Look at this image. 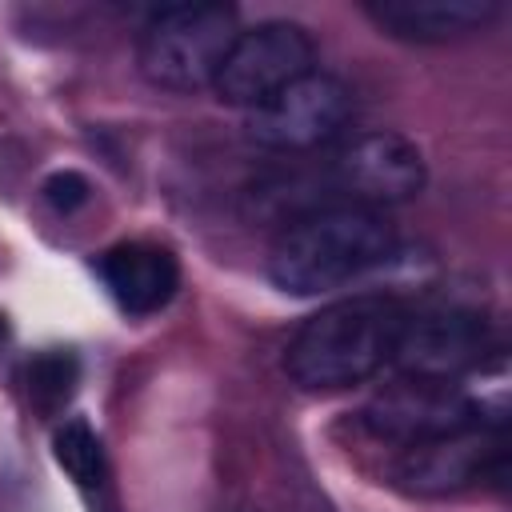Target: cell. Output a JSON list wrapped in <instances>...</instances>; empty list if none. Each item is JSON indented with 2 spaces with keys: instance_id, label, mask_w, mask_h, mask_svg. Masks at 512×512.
I'll use <instances>...</instances> for the list:
<instances>
[{
  "instance_id": "1",
  "label": "cell",
  "mask_w": 512,
  "mask_h": 512,
  "mask_svg": "<svg viewBox=\"0 0 512 512\" xmlns=\"http://www.w3.org/2000/svg\"><path fill=\"white\" fill-rule=\"evenodd\" d=\"M408 304L396 296H348L300 324L284 352V372L304 392H340L376 376L400 340Z\"/></svg>"
},
{
  "instance_id": "2",
  "label": "cell",
  "mask_w": 512,
  "mask_h": 512,
  "mask_svg": "<svg viewBox=\"0 0 512 512\" xmlns=\"http://www.w3.org/2000/svg\"><path fill=\"white\" fill-rule=\"evenodd\" d=\"M396 248L392 224L376 208L320 204L284 224L268 252V280L292 296H316L384 264Z\"/></svg>"
},
{
  "instance_id": "3",
  "label": "cell",
  "mask_w": 512,
  "mask_h": 512,
  "mask_svg": "<svg viewBox=\"0 0 512 512\" xmlns=\"http://www.w3.org/2000/svg\"><path fill=\"white\" fill-rule=\"evenodd\" d=\"M240 32L232 4H172L160 8L136 44L140 76L164 92H200L216 84V72Z\"/></svg>"
},
{
  "instance_id": "4",
  "label": "cell",
  "mask_w": 512,
  "mask_h": 512,
  "mask_svg": "<svg viewBox=\"0 0 512 512\" xmlns=\"http://www.w3.org/2000/svg\"><path fill=\"white\" fill-rule=\"evenodd\" d=\"M316 64V44L308 36V28L292 24V20H260L252 28H240L212 92L224 104L236 108H260L264 100H272L280 88H288L292 80H300L304 72H312Z\"/></svg>"
},
{
  "instance_id": "5",
  "label": "cell",
  "mask_w": 512,
  "mask_h": 512,
  "mask_svg": "<svg viewBox=\"0 0 512 512\" xmlns=\"http://www.w3.org/2000/svg\"><path fill=\"white\" fill-rule=\"evenodd\" d=\"M352 116V92L332 72H304L272 100L248 112V136L268 152H312L340 136Z\"/></svg>"
},
{
  "instance_id": "6",
  "label": "cell",
  "mask_w": 512,
  "mask_h": 512,
  "mask_svg": "<svg viewBox=\"0 0 512 512\" xmlns=\"http://www.w3.org/2000/svg\"><path fill=\"white\" fill-rule=\"evenodd\" d=\"M328 180L340 204L380 208V204H404L424 192L428 168L424 152L400 136V132H360L344 140L328 160Z\"/></svg>"
},
{
  "instance_id": "7",
  "label": "cell",
  "mask_w": 512,
  "mask_h": 512,
  "mask_svg": "<svg viewBox=\"0 0 512 512\" xmlns=\"http://www.w3.org/2000/svg\"><path fill=\"white\" fill-rule=\"evenodd\" d=\"M488 352V328L468 308H428L412 312L400 328L392 364L408 380H436L456 384L464 372L480 368Z\"/></svg>"
},
{
  "instance_id": "8",
  "label": "cell",
  "mask_w": 512,
  "mask_h": 512,
  "mask_svg": "<svg viewBox=\"0 0 512 512\" xmlns=\"http://www.w3.org/2000/svg\"><path fill=\"white\" fill-rule=\"evenodd\" d=\"M360 424L372 436L408 448V444H420V440L448 436V432L480 424V404L472 396H464L456 384L404 380V384L380 392L372 404H364Z\"/></svg>"
},
{
  "instance_id": "9",
  "label": "cell",
  "mask_w": 512,
  "mask_h": 512,
  "mask_svg": "<svg viewBox=\"0 0 512 512\" xmlns=\"http://www.w3.org/2000/svg\"><path fill=\"white\" fill-rule=\"evenodd\" d=\"M500 456H504L500 432L472 424V428L400 448L392 476L412 496H452V492L484 480L500 464Z\"/></svg>"
},
{
  "instance_id": "10",
  "label": "cell",
  "mask_w": 512,
  "mask_h": 512,
  "mask_svg": "<svg viewBox=\"0 0 512 512\" xmlns=\"http://www.w3.org/2000/svg\"><path fill=\"white\" fill-rule=\"evenodd\" d=\"M364 16L396 40L412 44H448L464 40L472 32H484L496 16V0H372L364 4Z\"/></svg>"
},
{
  "instance_id": "11",
  "label": "cell",
  "mask_w": 512,
  "mask_h": 512,
  "mask_svg": "<svg viewBox=\"0 0 512 512\" xmlns=\"http://www.w3.org/2000/svg\"><path fill=\"white\" fill-rule=\"evenodd\" d=\"M96 268L112 300L132 316L160 312L180 288V260L164 244H152V240L112 244Z\"/></svg>"
},
{
  "instance_id": "12",
  "label": "cell",
  "mask_w": 512,
  "mask_h": 512,
  "mask_svg": "<svg viewBox=\"0 0 512 512\" xmlns=\"http://www.w3.org/2000/svg\"><path fill=\"white\" fill-rule=\"evenodd\" d=\"M80 384V360L76 352L68 348H44L28 360L24 368V392H28V404L40 412V416H56L72 392Z\"/></svg>"
},
{
  "instance_id": "13",
  "label": "cell",
  "mask_w": 512,
  "mask_h": 512,
  "mask_svg": "<svg viewBox=\"0 0 512 512\" xmlns=\"http://www.w3.org/2000/svg\"><path fill=\"white\" fill-rule=\"evenodd\" d=\"M52 456L56 464L80 484V488H100L104 484V444L100 436L92 432L88 420H64L56 432H52Z\"/></svg>"
},
{
  "instance_id": "14",
  "label": "cell",
  "mask_w": 512,
  "mask_h": 512,
  "mask_svg": "<svg viewBox=\"0 0 512 512\" xmlns=\"http://www.w3.org/2000/svg\"><path fill=\"white\" fill-rule=\"evenodd\" d=\"M44 200L56 208V212H76V208H84L88 200H92V184H88V176L84 172H76V168H60V172H52L48 180H44Z\"/></svg>"
},
{
  "instance_id": "15",
  "label": "cell",
  "mask_w": 512,
  "mask_h": 512,
  "mask_svg": "<svg viewBox=\"0 0 512 512\" xmlns=\"http://www.w3.org/2000/svg\"><path fill=\"white\" fill-rule=\"evenodd\" d=\"M4 332H8V324H4V312H0V340H4Z\"/></svg>"
},
{
  "instance_id": "16",
  "label": "cell",
  "mask_w": 512,
  "mask_h": 512,
  "mask_svg": "<svg viewBox=\"0 0 512 512\" xmlns=\"http://www.w3.org/2000/svg\"><path fill=\"white\" fill-rule=\"evenodd\" d=\"M224 512H252V508H224Z\"/></svg>"
}]
</instances>
